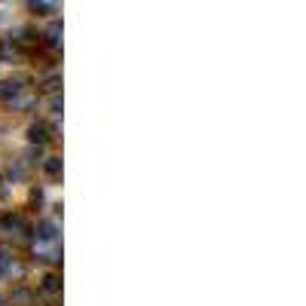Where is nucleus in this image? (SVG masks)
Instances as JSON below:
<instances>
[{"instance_id": "1", "label": "nucleus", "mask_w": 306, "mask_h": 306, "mask_svg": "<svg viewBox=\"0 0 306 306\" xmlns=\"http://www.w3.org/2000/svg\"><path fill=\"white\" fill-rule=\"evenodd\" d=\"M0 233L9 236V239H21V236L28 233V227H25V221H21L18 215H6V218L0 221Z\"/></svg>"}, {"instance_id": "2", "label": "nucleus", "mask_w": 306, "mask_h": 306, "mask_svg": "<svg viewBox=\"0 0 306 306\" xmlns=\"http://www.w3.org/2000/svg\"><path fill=\"white\" fill-rule=\"evenodd\" d=\"M18 92H25L21 80H3V83H0V101H6V104H9Z\"/></svg>"}, {"instance_id": "3", "label": "nucleus", "mask_w": 306, "mask_h": 306, "mask_svg": "<svg viewBox=\"0 0 306 306\" xmlns=\"http://www.w3.org/2000/svg\"><path fill=\"white\" fill-rule=\"evenodd\" d=\"M28 141L37 144V147L46 144V141H49V129H46L43 123H31V126H28Z\"/></svg>"}, {"instance_id": "4", "label": "nucleus", "mask_w": 306, "mask_h": 306, "mask_svg": "<svg viewBox=\"0 0 306 306\" xmlns=\"http://www.w3.org/2000/svg\"><path fill=\"white\" fill-rule=\"evenodd\" d=\"M12 267H15V254H12V248L0 245V270H3V273H12Z\"/></svg>"}, {"instance_id": "5", "label": "nucleus", "mask_w": 306, "mask_h": 306, "mask_svg": "<svg viewBox=\"0 0 306 306\" xmlns=\"http://www.w3.org/2000/svg\"><path fill=\"white\" fill-rule=\"evenodd\" d=\"M43 291H49V294L61 291V276H58V273H49V276H43Z\"/></svg>"}, {"instance_id": "6", "label": "nucleus", "mask_w": 306, "mask_h": 306, "mask_svg": "<svg viewBox=\"0 0 306 306\" xmlns=\"http://www.w3.org/2000/svg\"><path fill=\"white\" fill-rule=\"evenodd\" d=\"M43 169H46L49 178H58V175H61V156H46V166H43Z\"/></svg>"}, {"instance_id": "7", "label": "nucleus", "mask_w": 306, "mask_h": 306, "mask_svg": "<svg viewBox=\"0 0 306 306\" xmlns=\"http://www.w3.org/2000/svg\"><path fill=\"white\" fill-rule=\"evenodd\" d=\"M37 239H58L55 224H52V221H43V224L37 227Z\"/></svg>"}, {"instance_id": "8", "label": "nucleus", "mask_w": 306, "mask_h": 306, "mask_svg": "<svg viewBox=\"0 0 306 306\" xmlns=\"http://www.w3.org/2000/svg\"><path fill=\"white\" fill-rule=\"evenodd\" d=\"M46 40H49L52 46H58V43H61V25H58V21H52V25H49V31H46Z\"/></svg>"}, {"instance_id": "9", "label": "nucleus", "mask_w": 306, "mask_h": 306, "mask_svg": "<svg viewBox=\"0 0 306 306\" xmlns=\"http://www.w3.org/2000/svg\"><path fill=\"white\" fill-rule=\"evenodd\" d=\"M61 107H64V101H61V95L55 92V95L49 98V113H52V116H61Z\"/></svg>"}, {"instance_id": "10", "label": "nucleus", "mask_w": 306, "mask_h": 306, "mask_svg": "<svg viewBox=\"0 0 306 306\" xmlns=\"http://www.w3.org/2000/svg\"><path fill=\"white\" fill-rule=\"evenodd\" d=\"M31 6H34V12H40V15H46V12L52 9V6H49V3H43V0H34Z\"/></svg>"}]
</instances>
